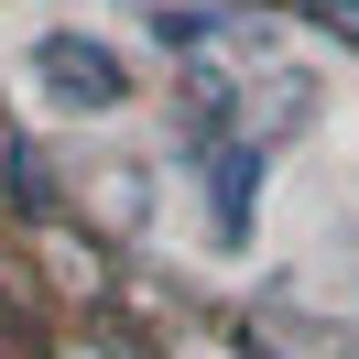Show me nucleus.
I'll return each mask as SVG.
<instances>
[{
  "instance_id": "nucleus-1",
  "label": "nucleus",
  "mask_w": 359,
  "mask_h": 359,
  "mask_svg": "<svg viewBox=\"0 0 359 359\" xmlns=\"http://www.w3.org/2000/svg\"><path fill=\"white\" fill-rule=\"evenodd\" d=\"M33 88H44L55 109H120V98H131V66H120L98 33H44V44H33Z\"/></svg>"
},
{
  "instance_id": "nucleus-2",
  "label": "nucleus",
  "mask_w": 359,
  "mask_h": 359,
  "mask_svg": "<svg viewBox=\"0 0 359 359\" xmlns=\"http://www.w3.org/2000/svg\"><path fill=\"white\" fill-rule=\"evenodd\" d=\"M250 207H262V142H229V153L207 163V229L240 250L250 240Z\"/></svg>"
},
{
  "instance_id": "nucleus-3",
  "label": "nucleus",
  "mask_w": 359,
  "mask_h": 359,
  "mask_svg": "<svg viewBox=\"0 0 359 359\" xmlns=\"http://www.w3.org/2000/svg\"><path fill=\"white\" fill-rule=\"evenodd\" d=\"M153 33H163V44H218V33H229V11H218V0H163V11H153Z\"/></svg>"
}]
</instances>
